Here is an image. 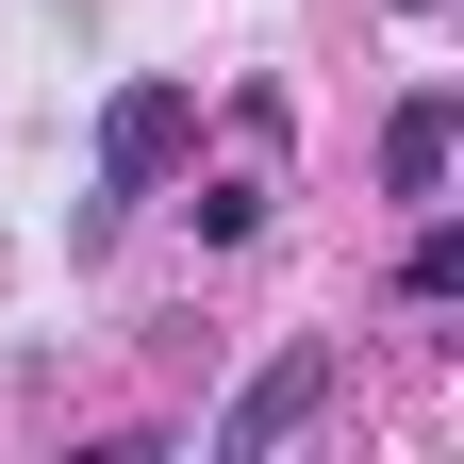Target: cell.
I'll list each match as a JSON object with an SVG mask.
<instances>
[{"label":"cell","instance_id":"1","mask_svg":"<svg viewBox=\"0 0 464 464\" xmlns=\"http://www.w3.org/2000/svg\"><path fill=\"white\" fill-rule=\"evenodd\" d=\"M183 150H199V100H183V83H116V100H100V183H116V199H150Z\"/></svg>","mask_w":464,"mask_h":464},{"label":"cell","instance_id":"2","mask_svg":"<svg viewBox=\"0 0 464 464\" xmlns=\"http://www.w3.org/2000/svg\"><path fill=\"white\" fill-rule=\"evenodd\" d=\"M315 398H332V332H299V348H282V365H249V398H232V415H216V464H266L282 431L315 415Z\"/></svg>","mask_w":464,"mask_h":464},{"label":"cell","instance_id":"3","mask_svg":"<svg viewBox=\"0 0 464 464\" xmlns=\"http://www.w3.org/2000/svg\"><path fill=\"white\" fill-rule=\"evenodd\" d=\"M448 150H464V100H448V83H415V100L382 116V183H398V199H448Z\"/></svg>","mask_w":464,"mask_h":464},{"label":"cell","instance_id":"4","mask_svg":"<svg viewBox=\"0 0 464 464\" xmlns=\"http://www.w3.org/2000/svg\"><path fill=\"white\" fill-rule=\"evenodd\" d=\"M398 282H415V299H464V232L431 216V232H415V249H398Z\"/></svg>","mask_w":464,"mask_h":464}]
</instances>
